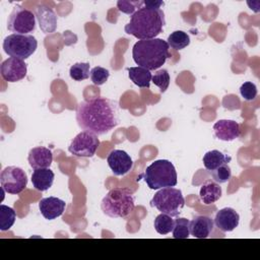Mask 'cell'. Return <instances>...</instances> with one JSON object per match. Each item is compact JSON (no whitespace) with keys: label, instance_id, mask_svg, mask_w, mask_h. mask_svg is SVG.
I'll use <instances>...</instances> for the list:
<instances>
[{"label":"cell","instance_id":"obj_9","mask_svg":"<svg viewBox=\"0 0 260 260\" xmlns=\"http://www.w3.org/2000/svg\"><path fill=\"white\" fill-rule=\"evenodd\" d=\"M99 145L100 139L98 135L88 131H82L72 139L68 150L71 154L78 157H91L94 155Z\"/></svg>","mask_w":260,"mask_h":260},{"label":"cell","instance_id":"obj_1","mask_svg":"<svg viewBox=\"0 0 260 260\" xmlns=\"http://www.w3.org/2000/svg\"><path fill=\"white\" fill-rule=\"evenodd\" d=\"M78 126L95 135H104L120 122L119 105L107 98H94L78 104L76 109Z\"/></svg>","mask_w":260,"mask_h":260},{"label":"cell","instance_id":"obj_15","mask_svg":"<svg viewBox=\"0 0 260 260\" xmlns=\"http://www.w3.org/2000/svg\"><path fill=\"white\" fill-rule=\"evenodd\" d=\"M213 132L217 139L222 141H233L241 135L238 122L234 120H218L213 125Z\"/></svg>","mask_w":260,"mask_h":260},{"label":"cell","instance_id":"obj_22","mask_svg":"<svg viewBox=\"0 0 260 260\" xmlns=\"http://www.w3.org/2000/svg\"><path fill=\"white\" fill-rule=\"evenodd\" d=\"M128 76L131 79V81L137 85L138 87L144 88V87H149L150 86V81H151V73L149 70L137 66V67H128Z\"/></svg>","mask_w":260,"mask_h":260},{"label":"cell","instance_id":"obj_5","mask_svg":"<svg viewBox=\"0 0 260 260\" xmlns=\"http://www.w3.org/2000/svg\"><path fill=\"white\" fill-rule=\"evenodd\" d=\"M141 178L152 190L177 185L176 169L168 159H157L151 162L141 175Z\"/></svg>","mask_w":260,"mask_h":260},{"label":"cell","instance_id":"obj_12","mask_svg":"<svg viewBox=\"0 0 260 260\" xmlns=\"http://www.w3.org/2000/svg\"><path fill=\"white\" fill-rule=\"evenodd\" d=\"M107 162L115 176H124L133 167V160L130 155L121 149L112 150L107 157Z\"/></svg>","mask_w":260,"mask_h":260},{"label":"cell","instance_id":"obj_25","mask_svg":"<svg viewBox=\"0 0 260 260\" xmlns=\"http://www.w3.org/2000/svg\"><path fill=\"white\" fill-rule=\"evenodd\" d=\"M16 214L15 211L4 204L0 205V230L2 232L8 231L15 222Z\"/></svg>","mask_w":260,"mask_h":260},{"label":"cell","instance_id":"obj_4","mask_svg":"<svg viewBox=\"0 0 260 260\" xmlns=\"http://www.w3.org/2000/svg\"><path fill=\"white\" fill-rule=\"evenodd\" d=\"M101 208L110 217L124 218L134 210L135 197L128 188H114L103 198Z\"/></svg>","mask_w":260,"mask_h":260},{"label":"cell","instance_id":"obj_26","mask_svg":"<svg viewBox=\"0 0 260 260\" xmlns=\"http://www.w3.org/2000/svg\"><path fill=\"white\" fill-rule=\"evenodd\" d=\"M173 238L187 239L190 236V220L184 217H177L173 229Z\"/></svg>","mask_w":260,"mask_h":260},{"label":"cell","instance_id":"obj_2","mask_svg":"<svg viewBox=\"0 0 260 260\" xmlns=\"http://www.w3.org/2000/svg\"><path fill=\"white\" fill-rule=\"evenodd\" d=\"M165 23V13L161 9L141 7L131 15L124 29L126 34L138 40H149L155 39L162 31Z\"/></svg>","mask_w":260,"mask_h":260},{"label":"cell","instance_id":"obj_19","mask_svg":"<svg viewBox=\"0 0 260 260\" xmlns=\"http://www.w3.org/2000/svg\"><path fill=\"white\" fill-rule=\"evenodd\" d=\"M37 17L43 32L50 34L56 30L57 16L51 8L46 6H39L37 8Z\"/></svg>","mask_w":260,"mask_h":260},{"label":"cell","instance_id":"obj_20","mask_svg":"<svg viewBox=\"0 0 260 260\" xmlns=\"http://www.w3.org/2000/svg\"><path fill=\"white\" fill-rule=\"evenodd\" d=\"M221 187L214 181L207 180L200 188L199 197L202 203L208 205L216 202L221 197Z\"/></svg>","mask_w":260,"mask_h":260},{"label":"cell","instance_id":"obj_17","mask_svg":"<svg viewBox=\"0 0 260 260\" xmlns=\"http://www.w3.org/2000/svg\"><path fill=\"white\" fill-rule=\"evenodd\" d=\"M213 219L206 215H196L190 221V235L197 239L208 238L213 232Z\"/></svg>","mask_w":260,"mask_h":260},{"label":"cell","instance_id":"obj_14","mask_svg":"<svg viewBox=\"0 0 260 260\" xmlns=\"http://www.w3.org/2000/svg\"><path fill=\"white\" fill-rule=\"evenodd\" d=\"M239 221L240 215L232 207H225L218 210L213 219L216 228L223 233L234 231L239 225Z\"/></svg>","mask_w":260,"mask_h":260},{"label":"cell","instance_id":"obj_27","mask_svg":"<svg viewBox=\"0 0 260 260\" xmlns=\"http://www.w3.org/2000/svg\"><path fill=\"white\" fill-rule=\"evenodd\" d=\"M70 77L75 81H81L89 77V64L88 63H75L70 67Z\"/></svg>","mask_w":260,"mask_h":260},{"label":"cell","instance_id":"obj_23","mask_svg":"<svg viewBox=\"0 0 260 260\" xmlns=\"http://www.w3.org/2000/svg\"><path fill=\"white\" fill-rule=\"evenodd\" d=\"M167 43L169 47H171L174 50H182L189 46L190 37L187 32L183 30H176L168 37Z\"/></svg>","mask_w":260,"mask_h":260},{"label":"cell","instance_id":"obj_3","mask_svg":"<svg viewBox=\"0 0 260 260\" xmlns=\"http://www.w3.org/2000/svg\"><path fill=\"white\" fill-rule=\"evenodd\" d=\"M169 45L162 39L139 40L132 49L134 62L149 71L160 68L170 57Z\"/></svg>","mask_w":260,"mask_h":260},{"label":"cell","instance_id":"obj_8","mask_svg":"<svg viewBox=\"0 0 260 260\" xmlns=\"http://www.w3.org/2000/svg\"><path fill=\"white\" fill-rule=\"evenodd\" d=\"M7 28L14 34L28 35L36 29V16L29 9L15 5L8 16Z\"/></svg>","mask_w":260,"mask_h":260},{"label":"cell","instance_id":"obj_7","mask_svg":"<svg viewBox=\"0 0 260 260\" xmlns=\"http://www.w3.org/2000/svg\"><path fill=\"white\" fill-rule=\"evenodd\" d=\"M38 47L37 39L31 35L11 34L3 41L4 52L13 58L27 59L31 56Z\"/></svg>","mask_w":260,"mask_h":260},{"label":"cell","instance_id":"obj_29","mask_svg":"<svg viewBox=\"0 0 260 260\" xmlns=\"http://www.w3.org/2000/svg\"><path fill=\"white\" fill-rule=\"evenodd\" d=\"M209 174L212 177V180L216 182L217 184H223L226 183L231 177H232V171L229 165H222L218 167L217 169L210 171Z\"/></svg>","mask_w":260,"mask_h":260},{"label":"cell","instance_id":"obj_11","mask_svg":"<svg viewBox=\"0 0 260 260\" xmlns=\"http://www.w3.org/2000/svg\"><path fill=\"white\" fill-rule=\"evenodd\" d=\"M27 65L26 63L17 58L10 57L4 60L0 66V73L2 78L8 82H16L26 76Z\"/></svg>","mask_w":260,"mask_h":260},{"label":"cell","instance_id":"obj_18","mask_svg":"<svg viewBox=\"0 0 260 260\" xmlns=\"http://www.w3.org/2000/svg\"><path fill=\"white\" fill-rule=\"evenodd\" d=\"M54 178L55 175L51 169H37L31 174V183L36 190L43 192L52 187Z\"/></svg>","mask_w":260,"mask_h":260},{"label":"cell","instance_id":"obj_16","mask_svg":"<svg viewBox=\"0 0 260 260\" xmlns=\"http://www.w3.org/2000/svg\"><path fill=\"white\" fill-rule=\"evenodd\" d=\"M27 159L30 168L34 170L50 168L53 161V153L47 147L37 146L29 150Z\"/></svg>","mask_w":260,"mask_h":260},{"label":"cell","instance_id":"obj_30","mask_svg":"<svg viewBox=\"0 0 260 260\" xmlns=\"http://www.w3.org/2000/svg\"><path fill=\"white\" fill-rule=\"evenodd\" d=\"M89 76L94 85H102L108 80L110 76V71L104 67L95 66L90 70Z\"/></svg>","mask_w":260,"mask_h":260},{"label":"cell","instance_id":"obj_33","mask_svg":"<svg viewBox=\"0 0 260 260\" xmlns=\"http://www.w3.org/2000/svg\"><path fill=\"white\" fill-rule=\"evenodd\" d=\"M165 3L162 1H150V0H145L144 5L147 8L151 9H160V6L164 5Z\"/></svg>","mask_w":260,"mask_h":260},{"label":"cell","instance_id":"obj_24","mask_svg":"<svg viewBox=\"0 0 260 260\" xmlns=\"http://www.w3.org/2000/svg\"><path fill=\"white\" fill-rule=\"evenodd\" d=\"M153 225H154L155 231L159 235H168L174 229L175 219H173L172 216H170L166 213H160L155 217Z\"/></svg>","mask_w":260,"mask_h":260},{"label":"cell","instance_id":"obj_21","mask_svg":"<svg viewBox=\"0 0 260 260\" xmlns=\"http://www.w3.org/2000/svg\"><path fill=\"white\" fill-rule=\"evenodd\" d=\"M203 165L205 167V169L210 172L213 171L215 169H217L218 167L222 166V165H229V162H231L232 160V156L229 154H225L219 150H210L207 151L204 155H203Z\"/></svg>","mask_w":260,"mask_h":260},{"label":"cell","instance_id":"obj_10","mask_svg":"<svg viewBox=\"0 0 260 260\" xmlns=\"http://www.w3.org/2000/svg\"><path fill=\"white\" fill-rule=\"evenodd\" d=\"M0 183L3 191L9 194H19L26 188L27 176L18 167H7L0 174Z\"/></svg>","mask_w":260,"mask_h":260},{"label":"cell","instance_id":"obj_6","mask_svg":"<svg viewBox=\"0 0 260 260\" xmlns=\"http://www.w3.org/2000/svg\"><path fill=\"white\" fill-rule=\"evenodd\" d=\"M150 205L155 207L161 213L177 217L185 205V200L180 189L166 187L154 194L150 201Z\"/></svg>","mask_w":260,"mask_h":260},{"label":"cell","instance_id":"obj_28","mask_svg":"<svg viewBox=\"0 0 260 260\" xmlns=\"http://www.w3.org/2000/svg\"><path fill=\"white\" fill-rule=\"evenodd\" d=\"M151 81L156 85L161 92H165L170 85V74L166 69H159L154 72Z\"/></svg>","mask_w":260,"mask_h":260},{"label":"cell","instance_id":"obj_31","mask_svg":"<svg viewBox=\"0 0 260 260\" xmlns=\"http://www.w3.org/2000/svg\"><path fill=\"white\" fill-rule=\"evenodd\" d=\"M142 4H144V1H129V0H119L117 2L118 9L126 14H133L135 13L139 8L142 7Z\"/></svg>","mask_w":260,"mask_h":260},{"label":"cell","instance_id":"obj_32","mask_svg":"<svg viewBox=\"0 0 260 260\" xmlns=\"http://www.w3.org/2000/svg\"><path fill=\"white\" fill-rule=\"evenodd\" d=\"M240 92L244 100L253 101L257 96V86L251 81H246L241 85Z\"/></svg>","mask_w":260,"mask_h":260},{"label":"cell","instance_id":"obj_13","mask_svg":"<svg viewBox=\"0 0 260 260\" xmlns=\"http://www.w3.org/2000/svg\"><path fill=\"white\" fill-rule=\"evenodd\" d=\"M65 201L54 196L43 198L39 202V208L42 215L49 220H53L61 216L65 211Z\"/></svg>","mask_w":260,"mask_h":260}]
</instances>
